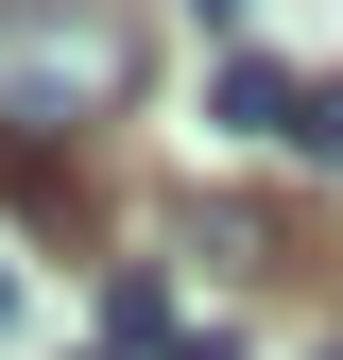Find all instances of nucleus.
Returning a JSON list of instances; mask_svg holds the SVG:
<instances>
[{
	"instance_id": "39448f33",
	"label": "nucleus",
	"mask_w": 343,
	"mask_h": 360,
	"mask_svg": "<svg viewBox=\"0 0 343 360\" xmlns=\"http://www.w3.org/2000/svg\"><path fill=\"white\" fill-rule=\"evenodd\" d=\"M0 343H18V275H0Z\"/></svg>"
},
{
	"instance_id": "f03ea898",
	"label": "nucleus",
	"mask_w": 343,
	"mask_h": 360,
	"mask_svg": "<svg viewBox=\"0 0 343 360\" xmlns=\"http://www.w3.org/2000/svg\"><path fill=\"white\" fill-rule=\"evenodd\" d=\"M292 103H309V69L275 52H224V86H206V120H240V138H292Z\"/></svg>"
},
{
	"instance_id": "0eeeda50",
	"label": "nucleus",
	"mask_w": 343,
	"mask_h": 360,
	"mask_svg": "<svg viewBox=\"0 0 343 360\" xmlns=\"http://www.w3.org/2000/svg\"><path fill=\"white\" fill-rule=\"evenodd\" d=\"M326 360H343V326H326Z\"/></svg>"
},
{
	"instance_id": "7ed1b4c3",
	"label": "nucleus",
	"mask_w": 343,
	"mask_h": 360,
	"mask_svg": "<svg viewBox=\"0 0 343 360\" xmlns=\"http://www.w3.org/2000/svg\"><path fill=\"white\" fill-rule=\"evenodd\" d=\"M292 155H309V172H343V69L309 86V103H292Z\"/></svg>"
},
{
	"instance_id": "20e7f679",
	"label": "nucleus",
	"mask_w": 343,
	"mask_h": 360,
	"mask_svg": "<svg viewBox=\"0 0 343 360\" xmlns=\"http://www.w3.org/2000/svg\"><path fill=\"white\" fill-rule=\"evenodd\" d=\"M155 360H240V343H224V326H172V343H155Z\"/></svg>"
},
{
	"instance_id": "f257e3e1",
	"label": "nucleus",
	"mask_w": 343,
	"mask_h": 360,
	"mask_svg": "<svg viewBox=\"0 0 343 360\" xmlns=\"http://www.w3.org/2000/svg\"><path fill=\"white\" fill-rule=\"evenodd\" d=\"M138 103V18L120 0H0V155L86 138Z\"/></svg>"
},
{
	"instance_id": "423d86ee",
	"label": "nucleus",
	"mask_w": 343,
	"mask_h": 360,
	"mask_svg": "<svg viewBox=\"0 0 343 360\" xmlns=\"http://www.w3.org/2000/svg\"><path fill=\"white\" fill-rule=\"evenodd\" d=\"M189 18H240V0H189Z\"/></svg>"
}]
</instances>
